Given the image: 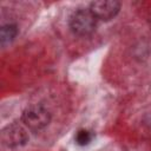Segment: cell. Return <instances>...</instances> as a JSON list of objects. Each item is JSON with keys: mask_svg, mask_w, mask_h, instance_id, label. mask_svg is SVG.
Wrapping results in <instances>:
<instances>
[{"mask_svg": "<svg viewBox=\"0 0 151 151\" xmlns=\"http://www.w3.org/2000/svg\"><path fill=\"white\" fill-rule=\"evenodd\" d=\"M98 19L90 11V8H79L76 9L68 20L70 29L73 34L78 37L91 35L97 28Z\"/></svg>", "mask_w": 151, "mask_h": 151, "instance_id": "1", "label": "cell"}, {"mask_svg": "<svg viewBox=\"0 0 151 151\" xmlns=\"http://www.w3.org/2000/svg\"><path fill=\"white\" fill-rule=\"evenodd\" d=\"M21 122L27 129L32 131H40L50 124L51 112L41 104H32L22 111Z\"/></svg>", "mask_w": 151, "mask_h": 151, "instance_id": "2", "label": "cell"}, {"mask_svg": "<svg viewBox=\"0 0 151 151\" xmlns=\"http://www.w3.org/2000/svg\"><path fill=\"white\" fill-rule=\"evenodd\" d=\"M1 142L8 149L21 147L28 142V133L21 124L12 123L2 129Z\"/></svg>", "mask_w": 151, "mask_h": 151, "instance_id": "3", "label": "cell"}, {"mask_svg": "<svg viewBox=\"0 0 151 151\" xmlns=\"http://www.w3.org/2000/svg\"><path fill=\"white\" fill-rule=\"evenodd\" d=\"M120 6L117 0H97L90 4V11L98 20L110 21L119 13Z\"/></svg>", "mask_w": 151, "mask_h": 151, "instance_id": "4", "label": "cell"}, {"mask_svg": "<svg viewBox=\"0 0 151 151\" xmlns=\"http://www.w3.org/2000/svg\"><path fill=\"white\" fill-rule=\"evenodd\" d=\"M18 26L15 24H6L1 27L0 29V42H1V46L5 47L6 45L11 44L15 37L18 35Z\"/></svg>", "mask_w": 151, "mask_h": 151, "instance_id": "5", "label": "cell"}, {"mask_svg": "<svg viewBox=\"0 0 151 151\" xmlns=\"http://www.w3.org/2000/svg\"><path fill=\"white\" fill-rule=\"evenodd\" d=\"M93 139V133L92 131L90 130H86V129H80L77 131L76 136H74V140H76V144L79 145V146H86L88 145Z\"/></svg>", "mask_w": 151, "mask_h": 151, "instance_id": "6", "label": "cell"}]
</instances>
